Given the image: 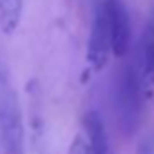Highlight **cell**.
<instances>
[{
	"instance_id": "1",
	"label": "cell",
	"mask_w": 154,
	"mask_h": 154,
	"mask_svg": "<svg viewBox=\"0 0 154 154\" xmlns=\"http://www.w3.org/2000/svg\"><path fill=\"white\" fill-rule=\"evenodd\" d=\"M0 147L2 154H26V134L18 98L8 82L0 74Z\"/></svg>"
},
{
	"instance_id": "2",
	"label": "cell",
	"mask_w": 154,
	"mask_h": 154,
	"mask_svg": "<svg viewBox=\"0 0 154 154\" xmlns=\"http://www.w3.org/2000/svg\"><path fill=\"white\" fill-rule=\"evenodd\" d=\"M112 54V44H111V31H109V18H107V8L105 2L98 4L91 26V35L87 40V53L85 60L93 72H100L107 67Z\"/></svg>"
},
{
	"instance_id": "3",
	"label": "cell",
	"mask_w": 154,
	"mask_h": 154,
	"mask_svg": "<svg viewBox=\"0 0 154 154\" xmlns=\"http://www.w3.org/2000/svg\"><path fill=\"white\" fill-rule=\"evenodd\" d=\"M107 8L112 54L123 58L131 49V18L122 0H103Z\"/></svg>"
},
{
	"instance_id": "4",
	"label": "cell",
	"mask_w": 154,
	"mask_h": 154,
	"mask_svg": "<svg viewBox=\"0 0 154 154\" xmlns=\"http://www.w3.org/2000/svg\"><path fill=\"white\" fill-rule=\"evenodd\" d=\"M84 132H85V136H87V140L91 143L93 154H112L111 143H109V138H107V132H105V127H103V122L98 116V112L89 111L84 116Z\"/></svg>"
},
{
	"instance_id": "5",
	"label": "cell",
	"mask_w": 154,
	"mask_h": 154,
	"mask_svg": "<svg viewBox=\"0 0 154 154\" xmlns=\"http://www.w3.org/2000/svg\"><path fill=\"white\" fill-rule=\"evenodd\" d=\"M141 71L145 87L149 89V94L154 98V22L145 29L141 44Z\"/></svg>"
},
{
	"instance_id": "6",
	"label": "cell",
	"mask_w": 154,
	"mask_h": 154,
	"mask_svg": "<svg viewBox=\"0 0 154 154\" xmlns=\"http://www.w3.org/2000/svg\"><path fill=\"white\" fill-rule=\"evenodd\" d=\"M24 0H0V31L13 35L22 20Z\"/></svg>"
},
{
	"instance_id": "7",
	"label": "cell",
	"mask_w": 154,
	"mask_h": 154,
	"mask_svg": "<svg viewBox=\"0 0 154 154\" xmlns=\"http://www.w3.org/2000/svg\"><path fill=\"white\" fill-rule=\"evenodd\" d=\"M67 154H93L91 143H89V140H87V136H85V132H84V131H82V132H78V134L72 138V141H71V145H69Z\"/></svg>"
}]
</instances>
